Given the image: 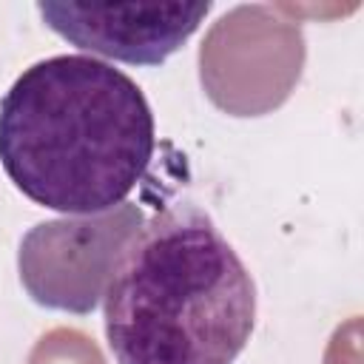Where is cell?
Instances as JSON below:
<instances>
[{"mask_svg":"<svg viewBox=\"0 0 364 364\" xmlns=\"http://www.w3.org/2000/svg\"><path fill=\"white\" fill-rule=\"evenodd\" d=\"M154 114L119 68L60 54L28 65L0 100V165L31 202L65 216L125 202L151 165Z\"/></svg>","mask_w":364,"mask_h":364,"instance_id":"6da1fadb","label":"cell"},{"mask_svg":"<svg viewBox=\"0 0 364 364\" xmlns=\"http://www.w3.org/2000/svg\"><path fill=\"white\" fill-rule=\"evenodd\" d=\"M102 301L119 364H233L256 321L245 262L193 205L139 228Z\"/></svg>","mask_w":364,"mask_h":364,"instance_id":"7a4b0ae2","label":"cell"},{"mask_svg":"<svg viewBox=\"0 0 364 364\" xmlns=\"http://www.w3.org/2000/svg\"><path fill=\"white\" fill-rule=\"evenodd\" d=\"M307 46L296 17L279 6L242 3L225 11L199 46L208 100L230 117L276 111L296 88Z\"/></svg>","mask_w":364,"mask_h":364,"instance_id":"3957f363","label":"cell"},{"mask_svg":"<svg viewBox=\"0 0 364 364\" xmlns=\"http://www.w3.org/2000/svg\"><path fill=\"white\" fill-rule=\"evenodd\" d=\"M142 225L145 216L131 202L105 213L34 225L23 236L17 253L26 293L48 310L91 313L102 301L114 267Z\"/></svg>","mask_w":364,"mask_h":364,"instance_id":"277c9868","label":"cell"},{"mask_svg":"<svg viewBox=\"0 0 364 364\" xmlns=\"http://www.w3.org/2000/svg\"><path fill=\"white\" fill-rule=\"evenodd\" d=\"M37 11L82 51L159 65L199 28L210 3H37Z\"/></svg>","mask_w":364,"mask_h":364,"instance_id":"5b68a950","label":"cell"},{"mask_svg":"<svg viewBox=\"0 0 364 364\" xmlns=\"http://www.w3.org/2000/svg\"><path fill=\"white\" fill-rule=\"evenodd\" d=\"M28 364H105V361L97 344L85 333L57 327L34 344Z\"/></svg>","mask_w":364,"mask_h":364,"instance_id":"8992f818","label":"cell"}]
</instances>
